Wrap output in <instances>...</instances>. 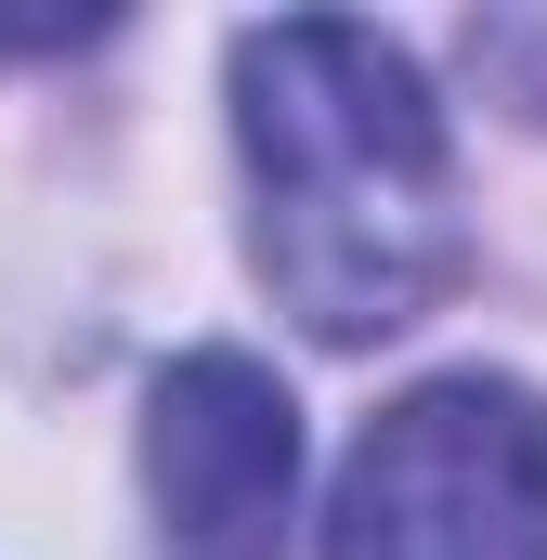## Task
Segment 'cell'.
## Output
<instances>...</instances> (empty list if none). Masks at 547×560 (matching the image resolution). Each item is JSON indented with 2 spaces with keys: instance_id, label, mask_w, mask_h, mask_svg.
<instances>
[{
  "instance_id": "cell-1",
  "label": "cell",
  "mask_w": 547,
  "mask_h": 560,
  "mask_svg": "<svg viewBox=\"0 0 547 560\" xmlns=\"http://www.w3.org/2000/svg\"><path fill=\"white\" fill-rule=\"evenodd\" d=\"M248 248L313 339H392L456 287V156L417 66L352 13H274L235 39Z\"/></svg>"
},
{
  "instance_id": "cell-2",
  "label": "cell",
  "mask_w": 547,
  "mask_h": 560,
  "mask_svg": "<svg viewBox=\"0 0 547 560\" xmlns=\"http://www.w3.org/2000/svg\"><path fill=\"white\" fill-rule=\"evenodd\" d=\"M326 560H547V392L456 365L339 456Z\"/></svg>"
},
{
  "instance_id": "cell-3",
  "label": "cell",
  "mask_w": 547,
  "mask_h": 560,
  "mask_svg": "<svg viewBox=\"0 0 547 560\" xmlns=\"http://www.w3.org/2000/svg\"><path fill=\"white\" fill-rule=\"evenodd\" d=\"M143 495L156 560H287L300 495V405L248 352H183L143 405Z\"/></svg>"
},
{
  "instance_id": "cell-4",
  "label": "cell",
  "mask_w": 547,
  "mask_h": 560,
  "mask_svg": "<svg viewBox=\"0 0 547 560\" xmlns=\"http://www.w3.org/2000/svg\"><path fill=\"white\" fill-rule=\"evenodd\" d=\"M469 79L509 92L522 118H547V13H482L469 26Z\"/></svg>"
}]
</instances>
